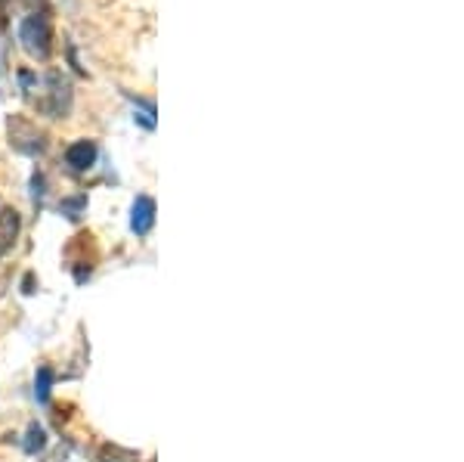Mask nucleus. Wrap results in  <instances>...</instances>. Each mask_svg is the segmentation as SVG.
I'll return each mask as SVG.
<instances>
[{"mask_svg":"<svg viewBox=\"0 0 464 462\" xmlns=\"http://www.w3.org/2000/svg\"><path fill=\"white\" fill-rule=\"evenodd\" d=\"M19 41H22V50H25L32 59H50L53 54V28H50V19L34 13L28 16L25 22L19 25Z\"/></svg>","mask_w":464,"mask_h":462,"instance_id":"nucleus-1","label":"nucleus"},{"mask_svg":"<svg viewBox=\"0 0 464 462\" xmlns=\"http://www.w3.org/2000/svg\"><path fill=\"white\" fill-rule=\"evenodd\" d=\"M6 133H10V146L22 155H44L47 152V133H44L32 118L10 115L6 118Z\"/></svg>","mask_w":464,"mask_h":462,"instance_id":"nucleus-2","label":"nucleus"},{"mask_svg":"<svg viewBox=\"0 0 464 462\" xmlns=\"http://www.w3.org/2000/svg\"><path fill=\"white\" fill-rule=\"evenodd\" d=\"M41 84H44V93L34 96L37 109H41L44 115H50V118H65V115H69V109H72V84H69V81H65L59 72H50Z\"/></svg>","mask_w":464,"mask_h":462,"instance_id":"nucleus-3","label":"nucleus"},{"mask_svg":"<svg viewBox=\"0 0 464 462\" xmlns=\"http://www.w3.org/2000/svg\"><path fill=\"white\" fill-rule=\"evenodd\" d=\"M96 155H100V149H96L93 140H78V143L65 149V165L78 171V174H84V171L96 165Z\"/></svg>","mask_w":464,"mask_h":462,"instance_id":"nucleus-4","label":"nucleus"},{"mask_svg":"<svg viewBox=\"0 0 464 462\" xmlns=\"http://www.w3.org/2000/svg\"><path fill=\"white\" fill-rule=\"evenodd\" d=\"M19 230H22V218L16 208H0V258L6 251H13V245L19 240Z\"/></svg>","mask_w":464,"mask_h":462,"instance_id":"nucleus-5","label":"nucleus"},{"mask_svg":"<svg viewBox=\"0 0 464 462\" xmlns=\"http://www.w3.org/2000/svg\"><path fill=\"white\" fill-rule=\"evenodd\" d=\"M152 227H155V202L149 196H137L130 211V230L137 236H146Z\"/></svg>","mask_w":464,"mask_h":462,"instance_id":"nucleus-6","label":"nucleus"},{"mask_svg":"<svg viewBox=\"0 0 464 462\" xmlns=\"http://www.w3.org/2000/svg\"><path fill=\"white\" fill-rule=\"evenodd\" d=\"M50 385H53V369L41 367L37 369V378H34V398L41 400V404H47L50 400Z\"/></svg>","mask_w":464,"mask_h":462,"instance_id":"nucleus-7","label":"nucleus"},{"mask_svg":"<svg viewBox=\"0 0 464 462\" xmlns=\"http://www.w3.org/2000/svg\"><path fill=\"white\" fill-rule=\"evenodd\" d=\"M44 447H47V431L37 426V422H32L28 431H25V450L37 453V450H44Z\"/></svg>","mask_w":464,"mask_h":462,"instance_id":"nucleus-8","label":"nucleus"},{"mask_svg":"<svg viewBox=\"0 0 464 462\" xmlns=\"http://www.w3.org/2000/svg\"><path fill=\"white\" fill-rule=\"evenodd\" d=\"M81 208H84V196H78V199H72V202H65L63 211H69V218H78Z\"/></svg>","mask_w":464,"mask_h":462,"instance_id":"nucleus-9","label":"nucleus"}]
</instances>
